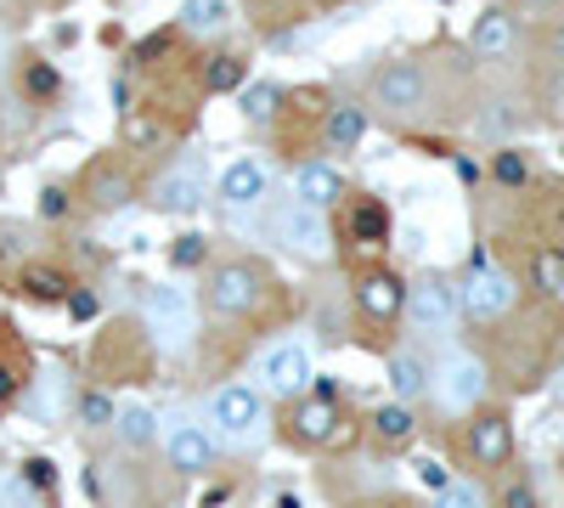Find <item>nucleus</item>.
Masks as SVG:
<instances>
[{
    "mask_svg": "<svg viewBox=\"0 0 564 508\" xmlns=\"http://www.w3.org/2000/svg\"><path fill=\"white\" fill-rule=\"evenodd\" d=\"M238 108H243L249 125H271L276 108H282V85H276V79H249V85L238 90Z\"/></svg>",
    "mask_w": 564,
    "mask_h": 508,
    "instance_id": "nucleus-27",
    "label": "nucleus"
},
{
    "mask_svg": "<svg viewBox=\"0 0 564 508\" xmlns=\"http://www.w3.org/2000/svg\"><path fill=\"white\" fill-rule=\"evenodd\" d=\"M435 508H486V497H480L475 486L452 480V486H441V491H435Z\"/></svg>",
    "mask_w": 564,
    "mask_h": 508,
    "instance_id": "nucleus-37",
    "label": "nucleus"
},
{
    "mask_svg": "<svg viewBox=\"0 0 564 508\" xmlns=\"http://www.w3.org/2000/svg\"><path fill=\"white\" fill-rule=\"evenodd\" d=\"M34 215H40L45 226H63V220L74 215V193H68V187H40V204H34Z\"/></svg>",
    "mask_w": 564,
    "mask_h": 508,
    "instance_id": "nucleus-34",
    "label": "nucleus"
},
{
    "mask_svg": "<svg viewBox=\"0 0 564 508\" xmlns=\"http://www.w3.org/2000/svg\"><path fill=\"white\" fill-rule=\"evenodd\" d=\"M553 233L564 238V193H558V204H553Z\"/></svg>",
    "mask_w": 564,
    "mask_h": 508,
    "instance_id": "nucleus-44",
    "label": "nucleus"
},
{
    "mask_svg": "<svg viewBox=\"0 0 564 508\" xmlns=\"http://www.w3.org/2000/svg\"><path fill=\"white\" fill-rule=\"evenodd\" d=\"M339 238H345L350 249H379V244L390 238V209H384V198H345Z\"/></svg>",
    "mask_w": 564,
    "mask_h": 508,
    "instance_id": "nucleus-17",
    "label": "nucleus"
},
{
    "mask_svg": "<svg viewBox=\"0 0 564 508\" xmlns=\"http://www.w3.org/2000/svg\"><path fill=\"white\" fill-rule=\"evenodd\" d=\"M513 300H520V294H513V277H508V271H497V266H486V260L468 271V283H463V311L475 316V322L508 316Z\"/></svg>",
    "mask_w": 564,
    "mask_h": 508,
    "instance_id": "nucleus-13",
    "label": "nucleus"
},
{
    "mask_svg": "<svg viewBox=\"0 0 564 508\" xmlns=\"http://www.w3.org/2000/svg\"><path fill=\"white\" fill-rule=\"evenodd\" d=\"M542 108H547V119H558V125H564V68L547 79V90H542Z\"/></svg>",
    "mask_w": 564,
    "mask_h": 508,
    "instance_id": "nucleus-39",
    "label": "nucleus"
},
{
    "mask_svg": "<svg viewBox=\"0 0 564 508\" xmlns=\"http://www.w3.org/2000/svg\"><path fill=\"white\" fill-rule=\"evenodd\" d=\"M85 204L97 215H119L124 204H135V170L119 153H102L85 164Z\"/></svg>",
    "mask_w": 564,
    "mask_h": 508,
    "instance_id": "nucleus-11",
    "label": "nucleus"
},
{
    "mask_svg": "<svg viewBox=\"0 0 564 508\" xmlns=\"http://www.w3.org/2000/svg\"><path fill=\"white\" fill-rule=\"evenodd\" d=\"M513 40H520V18L502 12V7H491L486 18H475V34H468V45H475V57H491V63L513 52Z\"/></svg>",
    "mask_w": 564,
    "mask_h": 508,
    "instance_id": "nucleus-22",
    "label": "nucleus"
},
{
    "mask_svg": "<svg viewBox=\"0 0 564 508\" xmlns=\"http://www.w3.org/2000/svg\"><path fill=\"white\" fill-rule=\"evenodd\" d=\"M254 379H260V396H276V401H294V396H305L311 390V350L305 345H294V339H282V345H271L265 356H260V367H254Z\"/></svg>",
    "mask_w": 564,
    "mask_h": 508,
    "instance_id": "nucleus-9",
    "label": "nucleus"
},
{
    "mask_svg": "<svg viewBox=\"0 0 564 508\" xmlns=\"http://www.w3.org/2000/svg\"><path fill=\"white\" fill-rule=\"evenodd\" d=\"M339 385L334 379H311L305 396L289 401V412H282V441L300 446V452H316L339 435Z\"/></svg>",
    "mask_w": 564,
    "mask_h": 508,
    "instance_id": "nucleus-3",
    "label": "nucleus"
},
{
    "mask_svg": "<svg viewBox=\"0 0 564 508\" xmlns=\"http://www.w3.org/2000/svg\"><path fill=\"white\" fill-rule=\"evenodd\" d=\"M204 260H209V238H204V233H181V238L170 244V266H175V271H198Z\"/></svg>",
    "mask_w": 564,
    "mask_h": 508,
    "instance_id": "nucleus-32",
    "label": "nucleus"
},
{
    "mask_svg": "<svg viewBox=\"0 0 564 508\" xmlns=\"http://www.w3.org/2000/svg\"><path fill=\"white\" fill-rule=\"evenodd\" d=\"M204 424H209L215 446H226V452H260L265 435H271V412H265L260 385L231 379V385L209 390V401H204Z\"/></svg>",
    "mask_w": 564,
    "mask_h": 508,
    "instance_id": "nucleus-1",
    "label": "nucleus"
},
{
    "mask_svg": "<svg viewBox=\"0 0 564 508\" xmlns=\"http://www.w3.org/2000/svg\"><path fill=\"white\" fill-rule=\"evenodd\" d=\"M170 52H175V34H153V40L135 45V63H159V57H170Z\"/></svg>",
    "mask_w": 564,
    "mask_h": 508,
    "instance_id": "nucleus-38",
    "label": "nucleus"
},
{
    "mask_svg": "<svg viewBox=\"0 0 564 508\" xmlns=\"http://www.w3.org/2000/svg\"><path fill=\"white\" fill-rule=\"evenodd\" d=\"M63 305H68V311H74L79 322H90V316H97V311H102V305H97V294H90V289H79V283H74V294H68Z\"/></svg>",
    "mask_w": 564,
    "mask_h": 508,
    "instance_id": "nucleus-41",
    "label": "nucleus"
},
{
    "mask_svg": "<svg viewBox=\"0 0 564 508\" xmlns=\"http://www.w3.org/2000/svg\"><path fill=\"white\" fill-rule=\"evenodd\" d=\"M372 102L390 119L423 114V102H430V74H423V63H384L379 79H372Z\"/></svg>",
    "mask_w": 564,
    "mask_h": 508,
    "instance_id": "nucleus-10",
    "label": "nucleus"
},
{
    "mask_svg": "<svg viewBox=\"0 0 564 508\" xmlns=\"http://www.w3.org/2000/svg\"><path fill=\"white\" fill-rule=\"evenodd\" d=\"M294 198L311 204V209H334V204H345V175H339V164L305 159V164L294 170Z\"/></svg>",
    "mask_w": 564,
    "mask_h": 508,
    "instance_id": "nucleus-18",
    "label": "nucleus"
},
{
    "mask_svg": "<svg viewBox=\"0 0 564 508\" xmlns=\"http://www.w3.org/2000/svg\"><path fill=\"white\" fill-rule=\"evenodd\" d=\"M361 508H384V502H361Z\"/></svg>",
    "mask_w": 564,
    "mask_h": 508,
    "instance_id": "nucleus-47",
    "label": "nucleus"
},
{
    "mask_svg": "<svg viewBox=\"0 0 564 508\" xmlns=\"http://www.w3.org/2000/svg\"><path fill=\"white\" fill-rule=\"evenodd\" d=\"M18 289H23L29 300H40V305H63V300L74 294V277H68L63 266H52V260H34V266L18 271Z\"/></svg>",
    "mask_w": 564,
    "mask_h": 508,
    "instance_id": "nucleus-23",
    "label": "nucleus"
},
{
    "mask_svg": "<svg viewBox=\"0 0 564 508\" xmlns=\"http://www.w3.org/2000/svg\"><path fill=\"white\" fill-rule=\"evenodd\" d=\"M265 226H271V238L289 255H300V260H327V255H334V226H327V209H311L300 198H282V204H271Z\"/></svg>",
    "mask_w": 564,
    "mask_h": 508,
    "instance_id": "nucleus-4",
    "label": "nucleus"
},
{
    "mask_svg": "<svg viewBox=\"0 0 564 508\" xmlns=\"http://www.w3.org/2000/svg\"><path fill=\"white\" fill-rule=\"evenodd\" d=\"M430 390L441 396V407H446V412H475V407H480V396L491 390V374H486V361H480V356L452 350V356L435 367Z\"/></svg>",
    "mask_w": 564,
    "mask_h": 508,
    "instance_id": "nucleus-7",
    "label": "nucleus"
},
{
    "mask_svg": "<svg viewBox=\"0 0 564 508\" xmlns=\"http://www.w3.org/2000/svg\"><path fill=\"white\" fill-rule=\"evenodd\" d=\"M367 435L379 441L384 452H401V446H412V435H417L412 407H406V401H384V407H372V412H367Z\"/></svg>",
    "mask_w": 564,
    "mask_h": 508,
    "instance_id": "nucleus-21",
    "label": "nucleus"
},
{
    "mask_svg": "<svg viewBox=\"0 0 564 508\" xmlns=\"http://www.w3.org/2000/svg\"><path fill=\"white\" fill-rule=\"evenodd\" d=\"M164 457H170V469L186 475V480L209 475L215 469V435H209V424H175L164 435Z\"/></svg>",
    "mask_w": 564,
    "mask_h": 508,
    "instance_id": "nucleus-15",
    "label": "nucleus"
},
{
    "mask_svg": "<svg viewBox=\"0 0 564 508\" xmlns=\"http://www.w3.org/2000/svg\"><path fill=\"white\" fill-rule=\"evenodd\" d=\"M401 316H412V334H452V322H457V289L446 283L441 271L417 277V283H406Z\"/></svg>",
    "mask_w": 564,
    "mask_h": 508,
    "instance_id": "nucleus-8",
    "label": "nucleus"
},
{
    "mask_svg": "<svg viewBox=\"0 0 564 508\" xmlns=\"http://www.w3.org/2000/svg\"><path fill=\"white\" fill-rule=\"evenodd\" d=\"M204 198H209V170H204L198 153L164 164V170L153 175V187H148V204L164 209V215H193Z\"/></svg>",
    "mask_w": 564,
    "mask_h": 508,
    "instance_id": "nucleus-6",
    "label": "nucleus"
},
{
    "mask_svg": "<svg viewBox=\"0 0 564 508\" xmlns=\"http://www.w3.org/2000/svg\"><path fill=\"white\" fill-rule=\"evenodd\" d=\"M412 469H417V480H423V486H430V491H441V486H452V475H446V464H435V457H417V464H412Z\"/></svg>",
    "mask_w": 564,
    "mask_h": 508,
    "instance_id": "nucleus-40",
    "label": "nucleus"
},
{
    "mask_svg": "<svg viewBox=\"0 0 564 508\" xmlns=\"http://www.w3.org/2000/svg\"><path fill=\"white\" fill-rule=\"evenodd\" d=\"M401 305H406V283H401L390 266H372V271L356 277V311H361L367 322L390 328V322L401 316Z\"/></svg>",
    "mask_w": 564,
    "mask_h": 508,
    "instance_id": "nucleus-14",
    "label": "nucleus"
},
{
    "mask_svg": "<svg viewBox=\"0 0 564 508\" xmlns=\"http://www.w3.org/2000/svg\"><path fill=\"white\" fill-rule=\"evenodd\" d=\"M265 294H271V283L254 260H220L204 277V311L215 322H249L265 305Z\"/></svg>",
    "mask_w": 564,
    "mask_h": 508,
    "instance_id": "nucleus-2",
    "label": "nucleus"
},
{
    "mask_svg": "<svg viewBox=\"0 0 564 508\" xmlns=\"http://www.w3.org/2000/svg\"><path fill=\"white\" fill-rule=\"evenodd\" d=\"M497 508H542V497H536V486H531L525 475H513V480H502Z\"/></svg>",
    "mask_w": 564,
    "mask_h": 508,
    "instance_id": "nucleus-36",
    "label": "nucleus"
},
{
    "mask_svg": "<svg viewBox=\"0 0 564 508\" xmlns=\"http://www.w3.org/2000/svg\"><path fill=\"white\" fill-rule=\"evenodd\" d=\"M29 508H45V502H29Z\"/></svg>",
    "mask_w": 564,
    "mask_h": 508,
    "instance_id": "nucleus-48",
    "label": "nucleus"
},
{
    "mask_svg": "<svg viewBox=\"0 0 564 508\" xmlns=\"http://www.w3.org/2000/svg\"><path fill=\"white\" fill-rule=\"evenodd\" d=\"M468 457H475L480 469H508V457H513L508 412H475V424H468Z\"/></svg>",
    "mask_w": 564,
    "mask_h": 508,
    "instance_id": "nucleus-16",
    "label": "nucleus"
},
{
    "mask_svg": "<svg viewBox=\"0 0 564 508\" xmlns=\"http://www.w3.org/2000/svg\"><path fill=\"white\" fill-rule=\"evenodd\" d=\"M531 277H536V289H542V294L564 300V249H536Z\"/></svg>",
    "mask_w": 564,
    "mask_h": 508,
    "instance_id": "nucleus-31",
    "label": "nucleus"
},
{
    "mask_svg": "<svg viewBox=\"0 0 564 508\" xmlns=\"http://www.w3.org/2000/svg\"><path fill=\"white\" fill-rule=\"evenodd\" d=\"M491 175H497V187H525L531 181V164H525V153H513V148H502L497 159H491Z\"/></svg>",
    "mask_w": 564,
    "mask_h": 508,
    "instance_id": "nucleus-33",
    "label": "nucleus"
},
{
    "mask_svg": "<svg viewBox=\"0 0 564 508\" xmlns=\"http://www.w3.org/2000/svg\"><path fill=\"white\" fill-rule=\"evenodd\" d=\"M361 136H367V108L361 102H327V114H322V148L327 153L361 148Z\"/></svg>",
    "mask_w": 564,
    "mask_h": 508,
    "instance_id": "nucleus-20",
    "label": "nucleus"
},
{
    "mask_svg": "<svg viewBox=\"0 0 564 508\" xmlns=\"http://www.w3.org/2000/svg\"><path fill=\"white\" fill-rule=\"evenodd\" d=\"M119 142H124V153H159L164 142H170V125L153 114V108H124V119H119Z\"/></svg>",
    "mask_w": 564,
    "mask_h": 508,
    "instance_id": "nucleus-24",
    "label": "nucleus"
},
{
    "mask_svg": "<svg viewBox=\"0 0 564 508\" xmlns=\"http://www.w3.org/2000/svg\"><path fill=\"white\" fill-rule=\"evenodd\" d=\"M18 90H23L34 108L57 102V97H63V74H57V63H52V57H23V63H18Z\"/></svg>",
    "mask_w": 564,
    "mask_h": 508,
    "instance_id": "nucleus-26",
    "label": "nucleus"
},
{
    "mask_svg": "<svg viewBox=\"0 0 564 508\" xmlns=\"http://www.w3.org/2000/svg\"><path fill=\"white\" fill-rule=\"evenodd\" d=\"M23 486L34 497H52L57 502V464H52V457H29V464H23Z\"/></svg>",
    "mask_w": 564,
    "mask_h": 508,
    "instance_id": "nucleus-35",
    "label": "nucleus"
},
{
    "mask_svg": "<svg viewBox=\"0 0 564 508\" xmlns=\"http://www.w3.org/2000/svg\"><path fill=\"white\" fill-rule=\"evenodd\" d=\"M231 23V0H186L181 7V34H220Z\"/></svg>",
    "mask_w": 564,
    "mask_h": 508,
    "instance_id": "nucleus-29",
    "label": "nucleus"
},
{
    "mask_svg": "<svg viewBox=\"0 0 564 508\" xmlns=\"http://www.w3.org/2000/svg\"><path fill=\"white\" fill-rule=\"evenodd\" d=\"M384 374H390V390H395V401H417V396H430V361H423L417 350H395L390 356V367H384Z\"/></svg>",
    "mask_w": 564,
    "mask_h": 508,
    "instance_id": "nucleus-25",
    "label": "nucleus"
},
{
    "mask_svg": "<svg viewBox=\"0 0 564 508\" xmlns=\"http://www.w3.org/2000/svg\"><path fill=\"white\" fill-rule=\"evenodd\" d=\"M113 430H119L124 452H148V446L159 441V419H153V407H124L119 419H113Z\"/></svg>",
    "mask_w": 564,
    "mask_h": 508,
    "instance_id": "nucleus-28",
    "label": "nucleus"
},
{
    "mask_svg": "<svg viewBox=\"0 0 564 508\" xmlns=\"http://www.w3.org/2000/svg\"><path fill=\"white\" fill-rule=\"evenodd\" d=\"M74 419H79L85 430H113L119 407H113V396H108V390L90 385V390H79V396H74Z\"/></svg>",
    "mask_w": 564,
    "mask_h": 508,
    "instance_id": "nucleus-30",
    "label": "nucleus"
},
{
    "mask_svg": "<svg viewBox=\"0 0 564 508\" xmlns=\"http://www.w3.org/2000/svg\"><path fill=\"white\" fill-rule=\"evenodd\" d=\"M553 401H558V412H564V379H558V385H553Z\"/></svg>",
    "mask_w": 564,
    "mask_h": 508,
    "instance_id": "nucleus-46",
    "label": "nucleus"
},
{
    "mask_svg": "<svg viewBox=\"0 0 564 508\" xmlns=\"http://www.w3.org/2000/svg\"><path fill=\"white\" fill-rule=\"evenodd\" d=\"M141 328L153 334L159 350H186L193 345V294L175 283H153L141 294Z\"/></svg>",
    "mask_w": 564,
    "mask_h": 508,
    "instance_id": "nucleus-5",
    "label": "nucleus"
},
{
    "mask_svg": "<svg viewBox=\"0 0 564 508\" xmlns=\"http://www.w3.org/2000/svg\"><path fill=\"white\" fill-rule=\"evenodd\" d=\"M220 204L226 215H249V209H265L271 204V175L260 159H231L220 170Z\"/></svg>",
    "mask_w": 564,
    "mask_h": 508,
    "instance_id": "nucleus-12",
    "label": "nucleus"
},
{
    "mask_svg": "<svg viewBox=\"0 0 564 508\" xmlns=\"http://www.w3.org/2000/svg\"><path fill=\"white\" fill-rule=\"evenodd\" d=\"M23 390V367L18 361H7V356H0V401H12Z\"/></svg>",
    "mask_w": 564,
    "mask_h": 508,
    "instance_id": "nucleus-42",
    "label": "nucleus"
},
{
    "mask_svg": "<svg viewBox=\"0 0 564 508\" xmlns=\"http://www.w3.org/2000/svg\"><path fill=\"white\" fill-rule=\"evenodd\" d=\"M558 12V0H520V18H547Z\"/></svg>",
    "mask_w": 564,
    "mask_h": 508,
    "instance_id": "nucleus-43",
    "label": "nucleus"
},
{
    "mask_svg": "<svg viewBox=\"0 0 564 508\" xmlns=\"http://www.w3.org/2000/svg\"><path fill=\"white\" fill-rule=\"evenodd\" d=\"M249 79H254V68H249L243 52H209L198 63V90L204 97H238Z\"/></svg>",
    "mask_w": 564,
    "mask_h": 508,
    "instance_id": "nucleus-19",
    "label": "nucleus"
},
{
    "mask_svg": "<svg viewBox=\"0 0 564 508\" xmlns=\"http://www.w3.org/2000/svg\"><path fill=\"white\" fill-rule=\"evenodd\" d=\"M553 57H558V68H564V23L553 29Z\"/></svg>",
    "mask_w": 564,
    "mask_h": 508,
    "instance_id": "nucleus-45",
    "label": "nucleus"
}]
</instances>
